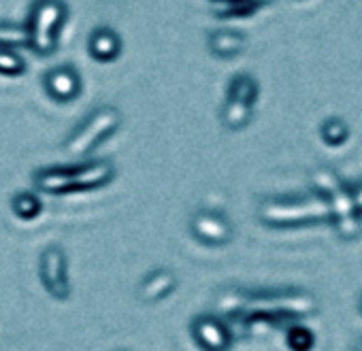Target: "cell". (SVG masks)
<instances>
[{
  "mask_svg": "<svg viewBox=\"0 0 362 351\" xmlns=\"http://www.w3.org/2000/svg\"><path fill=\"white\" fill-rule=\"evenodd\" d=\"M115 164L111 160H92L75 166H49L35 170L33 182L43 194H73L109 186L115 179Z\"/></svg>",
  "mask_w": 362,
  "mask_h": 351,
  "instance_id": "obj_1",
  "label": "cell"
},
{
  "mask_svg": "<svg viewBox=\"0 0 362 351\" xmlns=\"http://www.w3.org/2000/svg\"><path fill=\"white\" fill-rule=\"evenodd\" d=\"M69 9L64 0H37L28 18V45L37 56H52L60 43Z\"/></svg>",
  "mask_w": 362,
  "mask_h": 351,
  "instance_id": "obj_2",
  "label": "cell"
},
{
  "mask_svg": "<svg viewBox=\"0 0 362 351\" xmlns=\"http://www.w3.org/2000/svg\"><path fill=\"white\" fill-rule=\"evenodd\" d=\"M122 126V113L111 107H98L94 109L66 138L64 149L71 155H88L92 153L100 143H105L109 136H113Z\"/></svg>",
  "mask_w": 362,
  "mask_h": 351,
  "instance_id": "obj_3",
  "label": "cell"
},
{
  "mask_svg": "<svg viewBox=\"0 0 362 351\" xmlns=\"http://www.w3.org/2000/svg\"><path fill=\"white\" fill-rule=\"evenodd\" d=\"M330 213V203L324 198L311 201H281V203H264L260 209V220L269 226H292L300 222L320 220L322 215Z\"/></svg>",
  "mask_w": 362,
  "mask_h": 351,
  "instance_id": "obj_4",
  "label": "cell"
},
{
  "mask_svg": "<svg viewBox=\"0 0 362 351\" xmlns=\"http://www.w3.org/2000/svg\"><path fill=\"white\" fill-rule=\"evenodd\" d=\"M39 277L45 292L58 300L66 302L71 298V281H69V260L62 247L49 245L39 256Z\"/></svg>",
  "mask_w": 362,
  "mask_h": 351,
  "instance_id": "obj_5",
  "label": "cell"
},
{
  "mask_svg": "<svg viewBox=\"0 0 362 351\" xmlns=\"http://www.w3.org/2000/svg\"><path fill=\"white\" fill-rule=\"evenodd\" d=\"M190 234L207 247H226L235 239V226L233 222L211 209H199L190 218Z\"/></svg>",
  "mask_w": 362,
  "mask_h": 351,
  "instance_id": "obj_6",
  "label": "cell"
},
{
  "mask_svg": "<svg viewBox=\"0 0 362 351\" xmlns=\"http://www.w3.org/2000/svg\"><path fill=\"white\" fill-rule=\"evenodd\" d=\"M190 336L201 351H230L235 343V334L230 326L222 317L209 313H201L192 317Z\"/></svg>",
  "mask_w": 362,
  "mask_h": 351,
  "instance_id": "obj_7",
  "label": "cell"
},
{
  "mask_svg": "<svg viewBox=\"0 0 362 351\" xmlns=\"http://www.w3.org/2000/svg\"><path fill=\"white\" fill-rule=\"evenodd\" d=\"M43 88L47 96L56 102H71L81 94V75L71 64L54 66L43 77Z\"/></svg>",
  "mask_w": 362,
  "mask_h": 351,
  "instance_id": "obj_8",
  "label": "cell"
},
{
  "mask_svg": "<svg viewBox=\"0 0 362 351\" xmlns=\"http://www.w3.org/2000/svg\"><path fill=\"white\" fill-rule=\"evenodd\" d=\"M177 287V275L168 268H153L149 270L143 281L139 283V298L143 302H160L168 298Z\"/></svg>",
  "mask_w": 362,
  "mask_h": 351,
  "instance_id": "obj_9",
  "label": "cell"
},
{
  "mask_svg": "<svg viewBox=\"0 0 362 351\" xmlns=\"http://www.w3.org/2000/svg\"><path fill=\"white\" fill-rule=\"evenodd\" d=\"M88 52L96 62H103V64L115 62L122 54V39L113 28L98 26L92 30L88 39Z\"/></svg>",
  "mask_w": 362,
  "mask_h": 351,
  "instance_id": "obj_10",
  "label": "cell"
},
{
  "mask_svg": "<svg viewBox=\"0 0 362 351\" xmlns=\"http://www.w3.org/2000/svg\"><path fill=\"white\" fill-rule=\"evenodd\" d=\"M245 45H247L245 35L239 30H214L207 37V47L211 56L220 60H233L241 56L245 52Z\"/></svg>",
  "mask_w": 362,
  "mask_h": 351,
  "instance_id": "obj_11",
  "label": "cell"
},
{
  "mask_svg": "<svg viewBox=\"0 0 362 351\" xmlns=\"http://www.w3.org/2000/svg\"><path fill=\"white\" fill-rule=\"evenodd\" d=\"M258 96H260V85H258V81H256L254 75H250V73H237L228 81L226 100H235V102H243L247 107H254L258 102Z\"/></svg>",
  "mask_w": 362,
  "mask_h": 351,
  "instance_id": "obj_12",
  "label": "cell"
},
{
  "mask_svg": "<svg viewBox=\"0 0 362 351\" xmlns=\"http://www.w3.org/2000/svg\"><path fill=\"white\" fill-rule=\"evenodd\" d=\"M254 119V107H247L243 102H235V100H226L222 105L220 111V121L226 130L230 132H239L245 130Z\"/></svg>",
  "mask_w": 362,
  "mask_h": 351,
  "instance_id": "obj_13",
  "label": "cell"
},
{
  "mask_svg": "<svg viewBox=\"0 0 362 351\" xmlns=\"http://www.w3.org/2000/svg\"><path fill=\"white\" fill-rule=\"evenodd\" d=\"M11 211L22 222H33L43 211V201L35 192H18L11 198Z\"/></svg>",
  "mask_w": 362,
  "mask_h": 351,
  "instance_id": "obj_14",
  "label": "cell"
},
{
  "mask_svg": "<svg viewBox=\"0 0 362 351\" xmlns=\"http://www.w3.org/2000/svg\"><path fill=\"white\" fill-rule=\"evenodd\" d=\"M320 136L328 147H341L349 138V126L345 119L332 115L320 124Z\"/></svg>",
  "mask_w": 362,
  "mask_h": 351,
  "instance_id": "obj_15",
  "label": "cell"
},
{
  "mask_svg": "<svg viewBox=\"0 0 362 351\" xmlns=\"http://www.w3.org/2000/svg\"><path fill=\"white\" fill-rule=\"evenodd\" d=\"M286 345L292 351H313V347H315V334L309 328H305L300 323H294L286 332Z\"/></svg>",
  "mask_w": 362,
  "mask_h": 351,
  "instance_id": "obj_16",
  "label": "cell"
},
{
  "mask_svg": "<svg viewBox=\"0 0 362 351\" xmlns=\"http://www.w3.org/2000/svg\"><path fill=\"white\" fill-rule=\"evenodd\" d=\"M26 71V62L24 58L9 49V47H0V75L5 77H20Z\"/></svg>",
  "mask_w": 362,
  "mask_h": 351,
  "instance_id": "obj_17",
  "label": "cell"
},
{
  "mask_svg": "<svg viewBox=\"0 0 362 351\" xmlns=\"http://www.w3.org/2000/svg\"><path fill=\"white\" fill-rule=\"evenodd\" d=\"M354 351H362V338H360V340L356 343V347H354Z\"/></svg>",
  "mask_w": 362,
  "mask_h": 351,
  "instance_id": "obj_18",
  "label": "cell"
},
{
  "mask_svg": "<svg viewBox=\"0 0 362 351\" xmlns=\"http://www.w3.org/2000/svg\"><path fill=\"white\" fill-rule=\"evenodd\" d=\"M358 309H360V313H362V294H360V300H358Z\"/></svg>",
  "mask_w": 362,
  "mask_h": 351,
  "instance_id": "obj_19",
  "label": "cell"
}]
</instances>
